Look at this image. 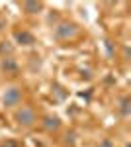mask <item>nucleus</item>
Segmentation results:
<instances>
[{
	"instance_id": "10",
	"label": "nucleus",
	"mask_w": 131,
	"mask_h": 147,
	"mask_svg": "<svg viewBox=\"0 0 131 147\" xmlns=\"http://www.w3.org/2000/svg\"><path fill=\"white\" fill-rule=\"evenodd\" d=\"M2 28H4V22H2V20H0V30H2Z\"/></svg>"
},
{
	"instance_id": "3",
	"label": "nucleus",
	"mask_w": 131,
	"mask_h": 147,
	"mask_svg": "<svg viewBox=\"0 0 131 147\" xmlns=\"http://www.w3.org/2000/svg\"><path fill=\"white\" fill-rule=\"evenodd\" d=\"M75 34H77V26L75 24H61L55 30V35L59 39H67V37H71V35H75Z\"/></svg>"
},
{
	"instance_id": "9",
	"label": "nucleus",
	"mask_w": 131,
	"mask_h": 147,
	"mask_svg": "<svg viewBox=\"0 0 131 147\" xmlns=\"http://www.w3.org/2000/svg\"><path fill=\"white\" fill-rule=\"evenodd\" d=\"M0 147H20V145H18V141L8 139V141H2V143H0Z\"/></svg>"
},
{
	"instance_id": "8",
	"label": "nucleus",
	"mask_w": 131,
	"mask_h": 147,
	"mask_svg": "<svg viewBox=\"0 0 131 147\" xmlns=\"http://www.w3.org/2000/svg\"><path fill=\"white\" fill-rule=\"evenodd\" d=\"M45 127L47 129H57L59 127V118H45Z\"/></svg>"
},
{
	"instance_id": "7",
	"label": "nucleus",
	"mask_w": 131,
	"mask_h": 147,
	"mask_svg": "<svg viewBox=\"0 0 131 147\" xmlns=\"http://www.w3.org/2000/svg\"><path fill=\"white\" fill-rule=\"evenodd\" d=\"M120 110H121V114H123V116H127V114H129V98H127V96H123V98H121Z\"/></svg>"
},
{
	"instance_id": "4",
	"label": "nucleus",
	"mask_w": 131,
	"mask_h": 147,
	"mask_svg": "<svg viewBox=\"0 0 131 147\" xmlns=\"http://www.w3.org/2000/svg\"><path fill=\"white\" fill-rule=\"evenodd\" d=\"M14 37H16V41H18V43H20V45H32L33 41H35V39H33V35L30 34V32H20V30H18V32H16V34H14Z\"/></svg>"
},
{
	"instance_id": "5",
	"label": "nucleus",
	"mask_w": 131,
	"mask_h": 147,
	"mask_svg": "<svg viewBox=\"0 0 131 147\" xmlns=\"http://www.w3.org/2000/svg\"><path fill=\"white\" fill-rule=\"evenodd\" d=\"M2 69H4L6 73L16 75V73H18V63H16L12 57H4V59H2Z\"/></svg>"
},
{
	"instance_id": "2",
	"label": "nucleus",
	"mask_w": 131,
	"mask_h": 147,
	"mask_svg": "<svg viewBox=\"0 0 131 147\" xmlns=\"http://www.w3.org/2000/svg\"><path fill=\"white\" fill-rule=\"evenodd\" d=\"M16 120H18V124H22V125H33L35 124V112L30 106H22L18 110V114H16Z\"/></svg>"
},
{
	"instance_id": "6",
	"label": "nucleus",
	"mask_w": 131,
	"mask_h": 147,
	"mask_svg": "<svg viewBox=\"0 0 131 147\" xmlns=\"http://www.w3.org/2000/svg\"><path fill=\"white\" fill-rule=\"evenodd\" d=\"M22 6H24V10L28 12V14H35V12L41 10V4H39V2H24Z\"/></svg>"
},
{
	"instance_id": "1",
	"label": "nucleus",
	"mask_w": 131,
	"mask_h": 147,
	"mask_svg": "<svg viewBox=\"0 0 131 147\" xmlns=\"http://www.w3.org/2000/svg\"><path fill=\"white\" fill-rule=\"evenodd\" d=\"M22 100V88H18V86H12L8 90L4 92V98H2V104L6 106V108H10V106H16V104H20Z\"/></svg>"
}]
</instances>
